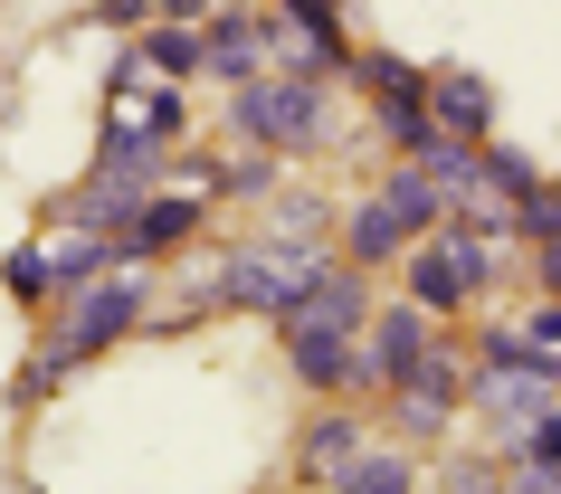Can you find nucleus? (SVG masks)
Here are the masks:
<instances>
[{
  "label": "nucleus",
  "instance_id": "nucleus-15",
  "mask_svg": "<svg viewBox=\"0 0 561 494\" xmlns=\"http://www.w3.org/2000/svg\"><path fill=\"white\" fill-rule=\"evenodd\" d=\"M134 58H144L152 77H172V87H181V77H209V38H201V30H181V20H162V30H152Z\"/></svg>",
  "mask_w": 561,
  "mask_h": 494
},
{
  "label": "nucleus",
  "instance_id": "nucleus-17",
  "mask_svg": "<svg viewBox=\"0 0 561 494\" xmlns=\"http://www.w3.org/2000/svg\"><path fill=\"white\" fill-rule=\"evenodd\" d=\"M504 457H533V466H561V400L533 418V428H514L504 437Z\"/></svg>",
  "mask_w": 561,
  "mask_h": 494
},
{
  "label": "nucleus",
  "instance_id": "nucleus-9",
  "mask_svg": "<svg viewBox=\"0 0 561 494\" xmlns=\"http://www.w3.org/2000/svg\"><path fill=\"white\" fill-rule=\"evenodd\" d=\"M390 409H400V428L410 437H438L457 409H476V390H467V361L457 352H428L410 380H390Z\"/></svg>",
  "mask_w": 561,
  "mask_h": 494
},
{
  "label": "nucleus",
  "instance_id": "nucleus-11",
  "mask_svg": "<svg viewBox=\"0 0 561 494\" xmlns=\"http://www.w3.org/2000/svg\"><path fill=\"white\" fill-rule=\"evenodd\" d=\"M428 305H410V295H400V305H381V314H371V333H362V352H371V380H410L419 361H428V352H438V333H428Z\"/></svg>",
  "mask_w": 561,
  "mask_h": 494
},
{
  "label": "nucleus",
  "instance_id": "nucleus-5",
  "mask_svg": "<svg viewBox=\"0 0 561 494\" xmlns=\"http://www.w3.org/2000/svg\"><path fill=\"white\" fill-rule=\"evenodd\" d=\"M485 286H495V238L457 229V219L400 257V295H410V305H428V314H467Z\"/></svg>",
  "mask_w": 561,
  "mask_h": 494
},
{
  "label": "nucleus",
  "instance_id": "nucleus-16",
  "mask_svg": "<svg viewBox=\"0 0 561 494\" xmlns=\"http://www.w3.org/2000/svg\"><path fill=\"white\" fill-rule=\"evenodd\" d=\"M485 191H495V200H514V209H524L533 191H542V172H533V162H524V152H514V143H495V134H485Z\"/></svg>",
  "mask_w": 561,
  "mask_h": 494
},
{
  "label": "nucleus",
  "instance_id": "nucleus-14",
  "mask_svg": "<svg viewBox=\"0 0 561 494\" xmlns=\"http://www.w3.org/2000/svg\"><path fill=\"white\" fill-rule=\"evenodd\" d=\"M362 447H371V437H362V418H353V409H324V418L305 428V475H314V485H333V475H343V466H353Z\"/></svg>",
  "mask_w": 561,
  "mask_h": 494
},
{
  "label": "nucleus",
  "instance_id": "nucleus-18",
  "mask_svg": "<svg viewBox=\"0 0 561 494\" xmlns=\"http://www.w3.org/2000/svg\"><path fill=\"white\" fill-rule=\"evenodd\" d=\"M524 333H533V343H552V352H561V295H552V305H542V314L524 323Z\"/></svg>",
  "mask_w": 561,
  "mask_h": 494
},
{
  "label": "nucleus",
  "instance_id": "nucleus-19",
  "mask_svg": "<svg viewBox=\"0 0 561 494\" xmlns=\"http://www.w3.org/2000/svg\"><path fill=\"white\" fill-rule=\"evenodd\" d=\"M152 10H162V20H181V30H201V20H209V0H152Z\"/></svg>",
  "mask_w": 561,
  "mask_h": 494
},
{
  "label": "nucleus",
  "instance_id": "nucleus-13",
  "mask_svg": "<svg viewBox=\"0 0 561 494\" xmlns=\"http://www.w3.org/2000/svg\"><path fill=\"white\" fill-rule=\"evenodd\" d=\"M428 115H438L447 143H485L495 134V87L476 67H428Z\"/></svg>",
  "mask_w": 561,
  "mask_h": 494
},
{
  "label": "nucleus",
  "instance_id": "nucleus-20",
  "mask_svg": "<svg viewBox=\"0 0 561 494\" xmlns=\"http://www.w3.org/2000/svg\"><path fill=\"white\" fill-rule=\"evenodd\" d=\"M457 494H514V485H504V475H485V466H467V475H457Z\"/></svg>",
  "mask_w": 561,
  "mask_h": 494
},
{
  "label": "nucleus",
  "instance_id": "nucleus-6",
  "mask_svg": "<svg viewBox=\"0 0 561 494\" xmlns=\"http://www.w3.org/2000/svg\"><path fill=\"white\" fill-rule=\"evenodd\" d=\"M276 361H286L314 400L381 390V380H371V352H362V323H333V314H276Z\"/></svg>",
  "mask_w": 561,
  "mask_h": 494
},
{
  "label": "nucleus",
  "instance_id": "nucleus-2",
  "mask_svg": "<svg viewBox=\"0 0 561 494\" xmlns=\"http://www.w3.org/2000/svg\"><path fill=\"white\" fill-rule=\"evenodd\" d=\"M467 390H476V409L514 437V428H533V418L561 400V352L533 343V333L485 323V333H476V361H467Z\"/></svg>",
  "mask_w": 561,
  "mask_h": 494
},
{
  "label": "nucleus",
  "instance_id": "nucleus-8",
  "mask_svg": "<svg viewBox=\"0 0 561 494\" xmlns=\"http://www.w3.org/2000/svg\"><path fill=\"white\" fill-rule=\"evenodd\" d=\"M201 38H209V77H219V87H248V77L276 67L286 20H266V10H219V20H201Z\"/></svg>",
  "mask_w": 561,
  "mask_h": 494
},
{
  "label": "nucleus",
  "instance_id": "nucleus-7",
  "mask_svg": "<svg viewBox=\"0 0 561 494\" xmlns=\"http://www.w3.org/2000/svg\"><path fill=\"white\" fill-rule=\"evenodd\" d=\"M105 266H124L115 238H105V229H67V219H58V238H30L0 276H10V295H20V305H67V295L95 286Z\"/></svg>",
  "mask_w": 561,
  "mask_h": 494
},
{
  "label": "nucleus",
  "instance_id": "nucleus-10",
  "mask_svg": "<svg viewBox=\"0 0 561 494\" xmlns=\"http://www.w3.org/2000/svg\"><path fill=\"white\" fill-rule=\"evenodd\" d=\"M201 219H209V200H201V191H152V200H144V209H134V219L115 229V257H124V266L172 257V248H181L191 229H201Z\"/></svg>",
  "mask_w": 561,
  "mask_h": 494
},
{
  "label": "nucleus",
  "instance_id": "nucleus-3",
  "mask_svg": "<svg viewBox=\"0 0 561 494\" xmlns=\"http://www.w3.org/2000/svg\"><path fill=\"white\" fill-rule=\"evenodd\" d=\"M229 134L248 152H314L324 143V77L266 67L248 87H229Z\"/></svg>",
  "mask_w": 561,
  "mask_h": 494
},
{
  "label": "nucleus",
  "instance_id": "nucleus-4",
  "mask_svg": "<svg viewBox=\"0 0 561 494\" xmlns=\"http://www.w3.org/2000/svg\"><path fill=\"white\" fill-rule=\"evenodd\" d=\"M324 238H257V248H238L229 266H219V305H238V314H296L305 286L324 276Z\"/></svg>",
  "mask_w": 561,
  "mask_h": 494
},
{
  "label": "nucleus",
  "instance_id": "nucleus-1",
  "mask_svg": "<svg viewBox=\"0 0 561 494\" xmlns=\"http://www.w3.org/2000/svg\"><path fill=\"white\" fill-rule=\"evenodd\" d=\"M152 314V286H144V266H105L95 286H77L58 305V323H48V343H38L30 380H20V400H38V390H58L67 371H87L95 352H115L134 323Z\"/></svg>",
  "mask_w": 561,
  "mask_h": 494
},
{
  "label": "nucleus",
  "instance_id": "nucleus-12",
  "mask_svg": "<svg viewBox=\"0 0 561 494\" xmlns=\"http://www.w3.org/2000/svg\"><path fill=\"white\" fill-rule=\"evenodd\" d=\"M410 248H419V219L390 200V191H371L362 209H343V257L353 266H400Z\"/></svg>",
  "mask_w": 561,
  "mask_h": 494
}]
</instances>
